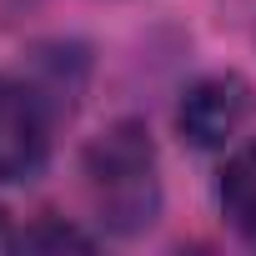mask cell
<instances>
[{"label": "cell", "instance_id": "cell-1", "mask_svg": "<svg viewBox=\"0 0 256 256\" xmlns=\"http://www.w3.org/2000/svg\"><path fill=\"white\" fill-rule=\"evenodd\" d=\"M86 196L110 236H141L161 216V161L141 120H116L80 156Z\"/></svg>", "mask_w": 256, "mask_h": 256}, {"label": "cell", "instance_id": "cell-2", "mask_svg": "<svg viewBox=\"0 0 256 256\" xmlns=\"http://www.w3.org/2000/svg\"><path fill=\"white\" fill-rule=\"evenodd\" d=\"M50 161V100L40 86L0 76V186L36 181Z\"/></svg>", "mask_w": 256, "mask_h": 256}, {"label": "cell", "instance_id": "cell-3", "mask_svg": "<svg viewBox=\"0 0 256 256\" xmlns=\"http://www.w3.org/2000/svg\"><path fill=\"white\" fill-rule=\"evenodd\" d=\"M251 106L256 100L241 76H201L196 86H186V96L176 106V126L196 151H216V146L236 141Z\"/></svg>", "mask_w": 256, "mask_h": 256}, {"label": "cell", "instance_id": "cell-4", "mask_svg": "<svg viewBox=\"0 0 256 256\" xmlns=\"http://www.w3.org/2000/svg\"><path fill=\"white\" fill-rule=\"evenodd\" d=\"M221 211H226L231 231L256 246V136L241 141L226 156V171H221Z\"/></svg>", "mask_w": 256, "mask_h": 256}, {"label": "cell", "instance_id": "cell-5", "mask_svg": "<svg viewBox=\"0 0 256 256\" xmlns=\"http://www.w3.org/2000/svg\"><path fill=\"white\" fill-rule=\"evenodd\" d=\"M16 246H26V251H50V246H90V236H86V231H76V226H60V221H40V226L20 231V236H16Z\"/></svg>", "mask_w": 256, "mask_h": 256}, {"label": "cell", "instance_id": "cell-6", "mask_svg": "<svg viewBox=\"0 0 256 256\" xmlns=\"http://www.w3.org/2000/svg\"><path fill=\"white\" fill-rule=\"evenodd\" d=\"M10 246H16V231H10V216L0 211V251H10Z\"/></svg>", "mask_w": 256, "mask_h": 256}, {"label": "cell", "instance_id": "cell-7", "mask_svg": "<svg viewBox=\"0 0 256 256\" xmlns=\"http://www.w3.org/2000/svg\"><path fill=\"white\" fill-rule=\"evenodd\" d=\"M10 6H20V0H10Z\"/></svg>", "mask_w": 256, "mask_h": 256}]
</instances>
